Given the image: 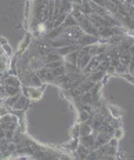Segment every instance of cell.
Here are the masks:
<instances>
[{
    "instance_id": "6da1fadb",
    "label": "cell",
    "mask_w": 134,
    "mask_h": 160,
    "mask_svg": "<svg viewBox=\"0 0 134 160\" xmlns=\"http://www.w3.org/2000/svg\"><path fill=\"white\" fill-rule=\"evenodd\" d=\"M44 87L46 84H42L40 87H35V86H22L21 91L25 97H28L31 101H39L43 97V92H44Z\"/></svg>"
},
{
    "instance_id": "7a4b0ae2",
    "label": "cell",
    "mask_w": 134,
    "mask_h": 160,
    "mask_svg": "<svg viewBox=\"0 0 134 160\" xmlns=\"http://www.w3.org/2000/svg\"><path fill=\"white\" fill-rule=\"evenodd\" d=\"M76 42H78V44H80L82 47H85V46H90V44H94V43H98L100 38L93 36V35H89V33H83V35L80 36Z\"/></svg>"
},
{
    "instance_id": "3957f363",
    "label": "cell",
    "mask_w": 134,
    "mask_h": 160,
    "mask_svg": "<svg viewBox=\"0 0 134 160\" xmlns=\"http://www.w3.org/2000/svg\"><path fill=\"white\" fill-rule=\"evenodd\" d=\"M98 65H100V61H98V58H97V55L91 57V59H90V62L86 65V68L83 69V73L89 76L91 72H94V71H97V69H98Z\"/></svg>"
},
{
    "instance_id": "277c9868",
    "label": "cell",
    "mask_w": 134,
    "mask_h": 160,
    "mask_svg": "<svg viewBox=\"0 0 134 160\" xmlns=\"http://www.w3.org/2000/svg\"><path fill=\"white\" fill-rule=\"evenodd\" d=\"M29 101H31V99H29L28 97H25L24 94H21V97L18 98V101H17L15 105L13 106V109H18V111H26V108H28V105H29Z\"/></svg>"
},
{
    "instance_id": "5b68a950",
    "label": "cell",
    "mask_w": 134,
    "mask_h": 160,
    "mask_svg": "<svg viewBox=\"0 0 134 160\" xmlns=\"http://www.w3.org/2000/svg\"><path fill=\"white\" fill-rule=\"evenodd\" d=\"M106 75V72H104V71H100V69H97V71H94V72H91L90 73L87 78H89L90 80H91L93 83H101V80H102V78Z\"/></svg>"
},
{
    "instance_id": "8992f818",
    "label": "cell",
    "mask_w": 134,
    "mask_h": 160,
    "mask_svg": "<svg viewBox=\"0 0 134 160\" xmlns=\"http://www.w3.org/2000/svg\"><path fill=\"white\" fill-rule=\"evenodd\" d=\"M31 43H32V35H31V33H26L25 39L22 40V42H21V44H19V48H18V51H17L15 54H17V55H19V54H21L22 51H25V50L29 47V44H31Z\"/></svg>"
},
{
    "instance_id": "52a82bcc",
    "label": "cell",
    "mask_w": 134,
    "mask_h": 160,
    "mask_svg": "<svg viewBox=\"0 0 134 160\" xmlns=\"http://www.w3.org/2000/svg\"><path fill=\"white\" fill-rule=\"evenodd\" d=\"M90 151H91V149H89V148H86L85 145L79 144V146L76 148V151L73 152V153H76V158H79V159H87V156H89Z\"/></svg>"
},
{
    "instance_id": "ba28073f",
    "label": "cell",
    "mask_w": 134,
    "mask_h": 160,
    "mask_svg": "<svg viewBox=\"0 0 134 160\" xmlns=\"http://www.w3.org/2000/svg\"><path fill=\"white\" fill-rule=\"evenodd\" d=\"M78 25V21H76V18L73 17L71 12H69L68 15H66V18H65V21H64V24H62V26L64 28H72V26H76Z\"/></svg>"
},
{
    "instance_id": "9c48e42d",
    "label": "cell",
    "mask_w": 134,
    "mask_h": 160,
    "mask_svg": "<svg viewBox=\"0 0 134 160\" xmlns=\"http://www.w3.org/2000/svg\"><path fill=\"white\" fill-rule=\"evenodd\" d=\"M108 111H109V115L112 116V118H120L122 116V111H120V108L115 105H108Z\"/></svg>"
},
{
    "instance_id": "30bf717a",
    "label": "cell",
    "mask_w": 134,
    "mask_h": 160,
    "mask_svg": "<svg viewBox=\"0 0 134 160\" xmlns=\"http://www.w3.org/2000/svg\"><path fill=\"white\" fill-rule=\"evenodd\" d=\"M123 135H125V132H123V128L122 127H118V128L113 130V137H115V138H118L119 141L123 138Z\"/></svg>"
},
{
    "instance_id": "8fae6325",
    "label": "cell",
    "mask_w": 134,
    "mask_h": 160,
    "mask_svg": "<svg viewBox=\"0 0 134 160\" xmlns=\"http://www.w3.org/2000/svg\"><path fill=\"white\" fill-rule=\"evenodd\" d=\"M108 144L111 146H115V148H118V146H119V139L115 138V137H111V139L108 141Z\"/></svg>"
},
{
    "instance_id": "7c38bea8",
    "label": "cell",
    "mask_w": 134,
    "mask_h": 160,
    "mask_svg": "<svg viewBox=\"0 0 134 160\" xmlns=\"http://www.w3.org/2000/svg\"><path fill=\"white\" fill-rule=\"evenodd\" d=\"M2 46H3V50H4V52H6V54L11 57V55H13V50H11V47H10V46L7 44V43H4V44H2Z\"/></svg>"
}]
</instances>
